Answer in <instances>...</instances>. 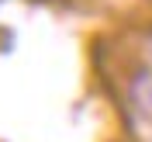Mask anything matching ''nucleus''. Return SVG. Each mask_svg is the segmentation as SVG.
<instances>
[{
	"label": "nucleus",
	"mask_w": 152,
	"mask_h": 142,
	"mask_svg": "<svg viewBox=\"0 0 152 142\" xmlns=\"http://www.w3.org/2000/svg\"><path fill=\"white\" fill-rule=\"evenodd\" d=\"M128 97H132V104L152 118V69H142V73L132 76V83H128Z\"/></svg>",
	"instance_id": "1"
}]
</instances>
